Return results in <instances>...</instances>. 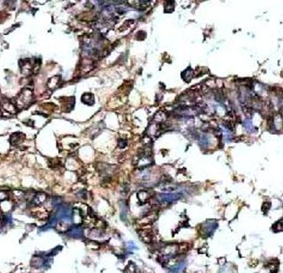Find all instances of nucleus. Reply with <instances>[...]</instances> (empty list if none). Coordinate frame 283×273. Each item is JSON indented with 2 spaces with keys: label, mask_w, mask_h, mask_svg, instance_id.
<instances>
[{
  "label": "nucleus",
  "mask_w": 283,
  "mask_h": 273,
  "mask_svg": "<svg viewBox=\"0 0 283 273\" xmlns=\"http://www.w3.org/2000/svg\"><path fill=\"white\" fill-rule=\"evenodd\" d=\"M82 101H83L84 103H86L88 105H92L94 102V95L91 94H85L82 96Z\"/></svg>",
  "instance_id": "0eeeda50"
},
{
  "label": "nucleus",
  "mask_w": 283,
  "mask_h": 273,
  "mask_svg": "<svg viewBox=\"0 0 283 273\" xmlns=\"http://www.w3.org/2000/svg\"><path fill=\"white\" fill-rule=\"evenodd\" d=\"M217 226H218L217 221H208L201 225V233L206 237L210 236L216 230Z\"/></svg>",
  "instance_id": "f03ea898"
},
{
  "label": "nucleus",
  "mask_w": 283,
  "mask_h": 273,
  "mask_svg": "<svg viewBox=\"0 0 283 273\" xmlns=\"http://www.w3.org/2000/svg\"><path fill=\"white\" fill-rule=\"evenodd\" d=\"M182 197V194L179 192L175 193H163L159 196V200L163 203H171L176 201Z\"/></svg>",
  "instance_id": "7ed1b4c3"
},
{
  "label": "nucleus",
  "mask_w": 283,
  "mask_h": 273,
  "mask_svg": "<svg viewBox=\"0 0 283 273\" xmlns=\"http://www.w3.org/2000/svg\"><path fill=\"white\" fill-rule=\"evenodd\" d=\"M72 215H73V210L67 207V206H61L57 213V219H59L61 223L69 224L72 221Z\"/></svg>",
  "instance_id": "f257e3e1"
},
{
  "label": "nucleus",
  "mask_w": 283,
  "mask_h": 273,
  "mask_svg": "<svg viewBox=\"0 0 283 273\" xmlns=\"http://www.w3.org/2000/svg\"><path fill=\"white\" fill-rule=\"evenodd\" d=\"M244 127H245V129L248 132H253L254 129V126L252 124L251 121H249V120H245V121H244Z\"/></svg>",
  "instance_id": "9d476101"
},
{
  "label": "nucleus",
  "mask_w": 283,
  "mask_h": 273,
  "mask_svg": "<svg viewBox=\"0 0 283 273\" xmlns=\"http://www.w3.org/2000/svg\"><path fill=\"white\" fill-rule=\"evenodd\" d=\"M21 135V133H14L13 134L12 136H11V138H10V141H11V143L13 144V145H15V144H17L19 141H21L22 139H23V137H24V135L22 136H19Z\"/></svg>",
  "instance_id": "6e6552de"
},
{
  "label": "nucleus",
  "mask_w": 283,
  "mask_h": 273,
  "mask_svg": "<svg viewBox=\"0 0 283 273\" xmlns=\"http://www.w3.org/2000/svg\"><path fill=\"white\" fill-rule=\"evenodd\" d=\"M19 102L21 103V106H25L28 105L32 102V92L25 90V93L21 95L20 99L18 100Z\"/></svg>",
  "instance_id": "20e7f679"
},
{
  "label": "nucleus",
  "mask_w": 283,
  "mask_h": 273,
  "mask_svg": "<svg viewBox=\"0 0 283 273\" xmlns=\"http://www.w3.org/2000/svg\"><path fill=\"white\" fill-rule=\"evenodd\" d=\"M126 146H127V142H126L125 140H120V142H119V147H120V148H125Z\"/></svg>",
  "instance_id": "9b49d317"
},
{
  "label": "nucleus",
  "mask_w": 283,
  "mask_h": 273,
  "mask_svg": "<svg viewBox=\"0 0 283 273\" xmlns=\"http://www.w3.org/2000/svg\"><path fill=\"white\" fill-rule=\"evenodd\" d=\"M185 268V263L184 262H180L178 263L177 265H175L174 268L171 269L172 271H174V272H179V271H182Z\"/></svg>",
  "instance_id": "1a4fd4ad"
},
{
  "label": "nucleus",
  "mask_w": 283,
  "mask_h": 273,
  "mask_svg": "<svg viewBox=\"0 0 283 273\" xmlns=\"http://www.w3.org/2000/svg\"><path fill=\"white\" fill-rule=\"evenodd\" d=\"M47 199V196H46V194H44V193H40V194H37L35 197H34V199H33V203L35 204V205H40V204H42L45 200Z\"/></svg>",
  "instance_id": "423d86ee"
},
{
  "label": "nucleus",
  "mask_w": 283,
  "mask_h": 273,
  "mask_svg": "<svg viewBox=\"0 0 283 273\" xmlns=\"http://www.w3.org/2000/svg\"><path fill=\"white\" fill-rule=\"evenodd\" d=\"M68 235L71 237H74V238H80L83 236V231H82V229H80L78 227H74V228L69 229Z\"/></svg>",
  "instance_id": "39448f33"
}]
</instances>
